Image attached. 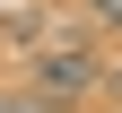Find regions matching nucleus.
I'll list each match as a JSON object with an SVG mask.
<instances>
[{
  "label": "nucleus",
  "instance_id": "nucleus-4",
  "mask_svg": "<svg viewBox=\"0 0 122 113\" xmlns=\"http://www.w3.org/2000/svg\"><path fill=\"white\" fill-rule=\"evenodd\" d=\"M105 87H113V104H122V70H113V78H105Z\"/></svg>",
  "mask_w": 122,
  "mask_h": 113
},
{
  "label": "nucleus",
  "instance_id": "nucleus-2",
  "mask_svg": "<svg viewBox=\"0 0 122 113\" xmlns=\"http://www.w3.org/2000/svg\"><path fill=\"white\" fill-rule=\"evenodd\" d=\"M0 113H61V104H44V96L26 87V96H0Z\"/></svg>",
  "mask_w": 122,
  "mask_h": 113
},
{
  "label": "nucleus",
  "instance_id": "nucleus-1",
  "mask_svg": "<svg viewBox=\"0 0 122 113\" xmlns=\"http://www.w3.org/2000/svg\"><path fill=\"white\" fill-rule=\"evenodd\" d=\"M26 78H35L44 104H79L105 70H96V52H87L79 35H61V44H35V52H26Z\"/></svg>",
  "mask_w": 122,
  "mask_h": 113
},
{
  "label": "nucleus",
  "instance_id": "nucleus-3",
  "mask_svg": "<svg viewBox=\"0 0 122 113\" xmlns=\"http://www.w3.org/2000/svg\"><path fill=\"white\" fill-rule=\"evenodd\" d=\"M87 9H96V18L113 26V35H122V0H87Z\"/></svg>",
  "mask_w": 122,
  "mask_h": 113
}]
</instances>
